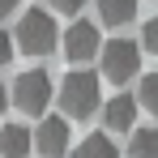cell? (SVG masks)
Listing matches in <instances>:
<instances>
[{"label":"cell","instance_id":"obj_15","mask_svg":"<svg viewBox=\"0 0 158 158\" xmlns=\"http://www.w3.org/2000/svg\"><path fill=\"white\" fill-rule=\"evenodd\" d=\"M13 43H17V39H9V34L0 30V69H4V64L13 60Z\"/></svg>","mask_w":158,"mask_h":158},{"label":"cell","instance_id":"obj_14","mask_svg":"<svg viewBox=\"0 0 158 158\" xmlns=\"http://www.w3.org/2000/svg\"><path fill=\"white\" fill-rule=\"evenodd\" d=\"M56 13H64V17H77L81 9H85V0H52Z\"/></svg>","mask_w":158,"mask_h":158},{"label":"cell","instance_id":"obj_12","mask_svg":"<svg viewBox=\"0 0 158 158\" xmlns=\"http://www.w3.org/2000/svg\"><path fill=\"white\" fill-rule=\"evenodd\" d=\"M137 103L145 111H158V73H145L141 77V90H137Z\"/></svg>","mask_w":158,"mask_h":158},{"label":"cell","instance_id":"obj_11","mask_svg":"<svg viewBox=\"0 0 158 158\" xmlns=\"http://www.w3.org/2000/svg\"><path fill=\"white\" fill-rule=\"evenodd\" d=\"M128 158H158V128H132Z\"/></svg>","mask_w":158,"mask_h":158},{"label":"cell","instance_id":"obj_10","mask_svg":"<svg viewBox=\"0 0 158 158\" xmlns=\"http://www.w3.org/2000/svg\"><path fill=\"white\" fill-rule=\"evenodd\" d=\"M73 158H120V150L107 141V132H90L77 150H73Z\"/></svg>","mask_w":158,"mask_h":158},{"label":"cell","instance_id":"obj_16","mask_svg":"<svg viewBox=\"0 0 158 158\" xmlns=\"http://www.w3.org/2000/svg\"><path fill=\"white\" fill-rule=\"evenodd\" d=\"M13 13H17V0H0V22L13 17Z\"/></svg>","mask_w":158,"mask_h":158},{"label":"cell","instance_id":"obj_17","mask_svg":"<svg viewBox=\"0 0 158 158\" xmlns=\"http://www.w3.org/2000/svg\"><path fill=\"white\" fill-rule=\"evenodd\" d=\"M9 98H13V94H9V90L0 85V115H4V103H9Z\"/></svg>","mask_w":158,"mask_h":158},{"label":"cell","instance_id":"obj_2","mask_svg":"<svg viewBox=\"0 0 158 158\" xmlns=\"http://www.w3.org/2000/svg\"><path fill=\"white\" fill-rule=\"evenodd\" d=\"M60 30H56V17L47 9H26L22 22H17V47L26 56H52L60 47Z\"/></svg>","mask_w":158,"mask_h":158},{"label":"cell","instance_id":"obj_6","mask_svg":"<svg viewBox=\"0 0 158 158\" xmlns=\"http://www.w3.org/2000/svg\"><path fill=\"white\" fill-rule=\"evenodd\" d=\"M34 150L43 158H60L69 150V120L64 115H43L39 120V132H34Z\"/></svg>","mask_w":158,"mask_h":158},{"label":"cell","instance_id":"obj_7","mask_svg":"<svg viewBox=\"0 0 158 158\" xmlns=\"http://www.w3.org/2000/svg\"><path fill=\"white\" fill-rule=\"evenodd\" d=\"M137 94H115L111 103L103 107V124L107 128H115V132H128L132 124H137Z\"/></svg>","mask_w":158,"mask_h":158},{"label":"cell","instance_id":"obj_4","mask_svg":"<svg viewBox=\"0 0 158 158\" xmlns=\"http://www.w3.org/2000/svg\"><path fill=\"white\" fill-rule=\"evenodd\" d=\"M98 64H103V77L115 81V85H124V81L137 77V69H141V47L132 43V39H111L98 56Z\"/></svg>","mask_w":158,"mask_h":158},{"label":"cell","instance_id":"obj_13","mask_svg":"<svg viewBox=\"0 0 158 158\" xmlns=\"http://www.w3.org/2000/svg\"><path fill=\"white\" fill-rule=\"evenodd\" d=\"M141 47L150 56H158V17H150V22L141 26Z\"/></svg>","mask_w":158,"mask_h":158},{"label":"cell","instance_id":"obj_5","mask_svg":"<svg viewBox=\"0 0 158 158\" xmlns=\"http://www.w3.org/2000/svg\"><path fill=\"white\" fill-rule=\"evenodd\" d=\"M60 47H64V60L69 64H85V60L103 56V34H98L94 22H73V26L64 30Z\"/></svg>","mask_w":158,"mask_h":158},{"label":"cell","instance_id":"obj_1","mask_svg":"<svg viewBox=\"0 0 158 158\" xmlns=\"http://www.w3.org/2000/svg\"><path fill=\"white\" fill-rule=\"evenodd\" d=\"M56 98L64 107V115L90 120V115L98 111V73H90V69H69V77L60 81Z\"/></svg>","mask_w":158,"mask_h":158},{"label":"cell","instance_id":"obj_3","mask_svg":"<svg viewBox=\"0 0 158 158\" xmlns=\"http://www.w3.org/2000/svg\"><path fill=\"white\" fill-rule=\"evenodd\" d=\"M52 98H56V85H52V77L43 69H26L22 77L13 81V103L22 107L26 115H43L52 107Z\"/></svg>","mask_w":158,"mask_h":158},{"label":"cell","instance_id":"obj_8","mask_svg":"<svg viewBox=\"0 0 158 158\" xmlns=\"http://www.w3.org/2000/svg\"><path fill=\"white\" fill-rule=\"evenodd\" d=\"M34 150V132L26 124H4L0 128V158H26Z\"/></svg>","mask_w":158,"mask_h":158},{"label":"cell","instance_id":"obj_9","mask_svg":"<svg viewBox=\"0 0 158 158\" xmlns=\"http://www.w3.org/2000/svg\"><path fill=\"white\" fill-rule=\"evenodd\" d=\"M137 4L141 0H98V17H103L107 26H128L132 17H137Z\"/></svg>","mask_w":158,"mask_h":158}]
</instances>
